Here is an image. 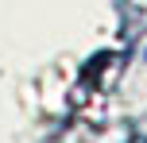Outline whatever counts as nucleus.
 <instances>
[{"instance_id":"nucleus-1","label":"nucleus","mask_w":147,"mask_h":143,"mask_svg":"<svg viewBox=\"0 0 147 143\" xmlns=\"http://www.w3.org/2000/svg\"><path fill=\"white\" fill-rule=\"evenodd\" d=\"M132 143H147V139H132Z\"/></svg>"}]
</instances>
